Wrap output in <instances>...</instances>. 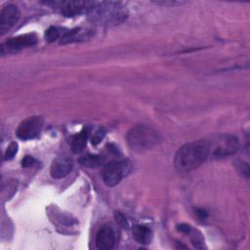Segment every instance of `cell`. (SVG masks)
<instances>
[{"instance_id":"6da1fadb","label":"cell","mask_w":250,"mask_h":250,"mask_svg":"<svg viewBox=\"0 0 250 250\" xmlns=\"http://www.w3.org/2000/svg\"><path fill=\"white\" fill-rule=\"evenodd\" d=\"M211 157L210 141H194L182 146L174 157V166L179 172H190Z\"/></svg>"},{"instance_id":"7a4b0ae2","label":"cell","mask_w":250,"mask_h":250,"mask_svg":"<svg viewBox=\"0 0 250 250\" xmlns=\"http://www.w3.org/2000/svg\"><path fill=\"white\" fill-rule=\"evenodd\" d=\"M89 19L99 25H117L128 18V11L121 2L102 1L95 2L88 14Z\"/></svg>"},{"instance_id":"3957f363","label":"cell","mask_w":250,"mask_h":250,"mask_svg":"<svg viewBox=\"0 0 250 250\" xmlns=\"http://www.w3.org/2000/svg\"><path fill=\"white\" fill-rule=\"evenodd\" d=\"M131 149L144 151L155 146L160 142V136L156 130L147 125H137L133 127L126 136Z\"/></svg>"},{"instance_id":"277c9868","label":"cell","mask_w":250,"mask_h":250,"mask_svg":"<svg viewBox=\"0 0 250 250\" xmlns=\"http://www.w3.org/2000/svg\"><path fill=\"white\" fill-rule=\"evenodd\" d=\"M46 5L58 9L65 17H76L81 14H89L95 2L93 1H47Z\"/></svg>"},{"instance_id":"5b68a950","label":"cell","mask_w":250,"mask_h":250,"mask_svg":"<svg viewBox=\"0 0 250 250\" xmlns=\"http://www.w3.org/2000/svg\"><path fill=\"white\" fill-rule=\"evenodd\" d=\"M211 144V156L221 158L235 153L238 149V141L236 137L224 135L215 140L210 141Z\"/></svg>"},{"instance_id":"8992f818","label":"cell","mask_w":250,"mask_h":250,"mask_svg":"<svg viewBox=\"0 0 250 250\" xmlns=\"http://www.w3.org/2000/svg\"><path fill=\"white\" fill-rule=\"evenodd\" d=\"M43 124L44 120L41 116H30L21 122V124L17 128L16 134L21 140H32L40 134Z\"/></svg>"},{"instance_id":"52a82bcc","label":"cell","mask_w":250,"mask_h":250,"mask_svg":"<svg viewBox=\"0 0 250 250\" xmlns=\"http://www.w3.org/2000/svg\"><path fill=\"white\" fill-rule=\"evenodd\" d=\"M126 171L127 168L125 161L113 160L104 166L102 177L107 187H115L121 182Z\"/></svg>"},{"instance_id":"ba28073f","label":"cell","mask_w":250,"mask_h":250,"mask_svg":"<svg viewBox=\"0 0 250 250\" xmlns=\"http://www.w3.org/2000/svg\"><path fill=\"white\" fill-rule=\"evenodd\" d=\"M36 42H37V37L33 33L19 35L17 37L8 39L1 45V54L5 55V54L17 53L22 50L23 48H27L35 45Z\"/></svg>"},{"instance_id":"9c48e42d","label":"cell","mask_w":250,"mask_h":250,"mask_svg":"<svg viewBox=\"0 0 250 250\" xmlns=\"http://www.w3.org/2000/svg\"><path fill=\"white\" fill-rule=\"evenodd\" d=\"M20 10L17 5L8 4L4 6L0 13V33L3 35L10 30L20 19Z\"/></svg>"},{"instance_id":"30bf717a","label":"cell","mask_w":250,"mask_h":250,"mask_svg":"<svg viewBox=\"0 0 250 250\" xmlns=\"http://www.w3.org/2000/svg\"><path fill=\"white\" fill-rule=\"evenodd\" d=\"M115 234L112 228L104 225L100 229L96 236V245L101 250H109L114 246Z\"/></svg>"},{"instance_id":"8fae6325","label":"cell","mask_w":250,"mask_h":250,"mask_svg":"<svg viewBox=\"0 0 250 250\" xmlns=\"http://www.w3.org/2000/svg\"><path fill=\"white\" fill-rule=\"evenodd\" d=\"M73 162L68 157H58L51 165L50 174L55 179H62L67 176L72 170Z\"/></svg>"},{"instance_id":"7c38bea8","label":"cell","mask_w":250,"mask_h":250,"mask_svg":"<svg viewBox=\"0 0 250 250\" xmlns=\"http://www.w3.org/2000/svg\"><path fill=\"white\" fill-rule=\"evenodd\" d=\"M88 137H89V130L88 128H84L83 130H81L79 133H77L76 135H74L71 139V148L74 152L78 153V152H81L86 144H87V140H88Z\"/></svg>"},{"instance_id":"4fadbf2b","label":"cell","mask_w":250,"mask_h":250,"mask_svg":"<svg viewBox=\"0 0 250 250\" xmlns=\"http://www.w3.org/2000/svg\"><path fill=\"white\" fill-rule=\"evenodd\" d=\"M133 235L135 239L142 244H147L151 240V230L146 226H135L133 229Z\"/></svg>"},{"instance_id":"5bb4252c","label":"cell","mask_w":250,"mask_h":250,"mask_svg":"<svg viewBox=\"0 0 250 250\" xmlns=\"http://www.w3.org/2000/svg\"><path fill=\"white\" fill-rule=\"evenodd\" d=\"M87 31L85 32L84 30H81L80 28H75V29H71L68 31H65L64 33L62 34V43H69V42H73V41H78L80 39H84L85 37H87L86 35Z\"/></svg>"},{"instance_id":"9a60e30c","label":"cell","mask_w":250,"mask_h":250,"mask_svg":"<svg viewBox=\"0 0 250 250\" xmlns=\"http://www.w3.org/2000/svg\"><path fill=\"white\" fill-rule=\"evenodd\" d=\"M78 162L87 167H99L104 162V158L102 155H95V154H87L83 155L78 159Z\"/></svg>"},{"instance_id":"2e32d148","label":"cell","mask_w":250,"mask_h":250,"mask_svg":"<svg viewBox=\"0 0 250 250\" xmlns=\"http://www.w3.org/2000/svg\"><path fill=\"white\" fill-rule=\"evenodd\" d=\"M60 37H62V33L58 27L51 26L45 32V38L49 42H54V41L58 40Z\"/></svg>"},{"instance_id":"e0dca14e","label":"cell","mask_w":250,"mask_h":250,"mask_svg":"<svg viewBox=\"0 0 250 250\" xmlns=\"http://www.w3.org/2000/svg\"><path fill=\"white\" fill-rule=\"evenodd\" d=\"M18 144L16 143V142H12L9 146H8V147H7V149H6V152H5V159L6 160H10V159H12L16 154H17V152H18Z\"/></svg>"},{"instance_id":"ac0fdd59","label":"cell","mask_w":250,"mask_h":250,"mask_svg":"<svg viewBox=\"0 0 250 250\" xmlns=\"http://www.w3.org/2000/svg\"><path fill=\"white\" fill-rule=\"evenodd\" d=\"M104 135H105L104 129L102 128V127L99 128V129L94 133V136H93L92 141H91L92 145H93V146H97L98 144H100V143L102 142V140L104 139Z\"/></svg>"},{"instance_id":"d6986e66","label":"cell","mask_w":250,"mask_h":250,"mask_svg":"<svg viewBox=\"0 0 250 250\" xmlns=\"http://www.w3.org/2000/svg\"><path fill=\"white\" fill-rule=\"evenodd\" d=\"M35 163V159L30 156V155H26L22 160H21V165L22 167H30Z\"/></svg>"},{"instance_id":"ffe728a7","label":"cell","mask_w":250,"mask_h":250,"mask_svg":"<svg viewBox=\"0 0 250 250\" xmlns=\"http://www.w3.org/2000/svg\"><path fill=\"white\" fill-rule=\"evenodd\" d=\"M178 229L182 232H185L187 234H188L190 231H191V227L189 225H187V224H181V225H178Z\"/></svg>"},{"instance_id":"44dd1931","label":"cell","mask_w":250,"mask_h":250,"mask_svg":"<svg viewBox=\"0 0 250 250\" xmlns=\"http://www.w3.org/2000/svg\"><path fill=\"white\" fill-rule=\"evenodd\" d=\"M155 4H161V5H180L183 4L185 2H181V1H156L154 2Z\"/></svg>"}]
</instances>
